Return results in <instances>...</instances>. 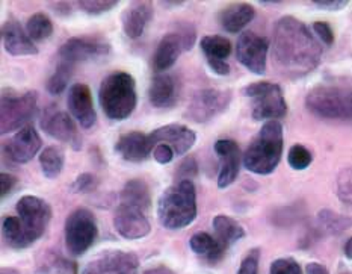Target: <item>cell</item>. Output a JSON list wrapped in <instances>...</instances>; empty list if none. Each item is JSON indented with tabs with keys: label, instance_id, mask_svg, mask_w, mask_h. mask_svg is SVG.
I'll use <instances>...</instances> for the list:
<instances>
[{
	"label": "cell",
	"instance_id": "6",
	"mask_svg": "<svg viewBox=\"0 0 352 274\" xmlns=\"http://www.w3.org/2000/svg\"><path fill=\"white\" fill-rule=\"evenodd\" d=\"M310 112L322 118H352V91L333 85L313 88L305 98Z\"/></svg>",
	"mask_w": 352,
	"mask_h": 274
},
{
	"label": "cell",
	"instance_id": "33",
	"mask_svg": "<svg viewBox=\"0 0 352 274\" xmlns=\"http://www.w3.org/2000/svg\"><path fill=\"white\" fill-rule=\"evenodd\" d=\"M318 220H319L320 226H322L325 231L333 232V233L343 232V231H346L348 227L352 226L351 218H348L345 215H340V214H336V212L328 211V209L320 211L318 215Z\"/></svg>",
	"mask_w": 352,
	"mask_h": 274
},
{
	"label": "cell",
	"instance_id": "40",
	"mask_svg": "<svg viewBox=\"0 0 352 274\" xmlns=\"http://www.w3.org/2000/svg\"><path fill=\"white\" fill-rule=\"evenodd\" d=\"M258 250H251V252L243 257L237 274H258Z\"/></svg>",
	"mask_w": 352,
	"mask_h": 274
},
{
	"label": "cell",
	"instance_id": "23",
	"mask_svg": "<svg viewBox=\"0 0 352 274\" xmlns=\"http://www.w3.org/2000/svg\"><path fill=\"white\" fill-rule=\"evenodd\" d=\"M153 19V3L147 0H141V2H132L121 15L122 30L124 34L135 40L140 38L145 28Z\"/></svg>",
	"mask_w": 352,
	"mask_h": 274
},
{
	"label": "cell",
	"instance_id": "1",
	"mask_svg": "<svg viewBox=\"0 0 352 274\" xmlns=\"http://www.w3.org/2000/svg\"><path fill=\"white\" fill-rule=\"evenodd\" d=\"M272 58L283 76L302 78L319 65L322 48L302 21L286 15L275 23Z\"/></svg>",
	"mask_w": 352,
	"mask_h": 274
},
{
	"label": "cell",
	"instance_id": "8",
	"mask_svg": "<svg viewBox=\"0 0 352 274\" xmlns=\"http://www.w3.org/2000/svg\"><path fill=\"white\" fill-rule=\"evenodd\" d=\"M252 101V118L278 121L287 114V103L280 85L272 82H254L243 88Z\"/></svg>",
	"mask_w": 352,
	"mask_h": 274
},
{
	"label": "cell",
	"instance_id": "38",
	"mask_svg": "<svg viewBox=\"0 0 352 274\" xmlns=\"http://www.w3.org/2000/svg\"><path fill=\"white\" fill-rule=\"evenodd\" d=\"M198 165L194 158H186L183 159L182 164L177 167V182L180 180H192L197 176Z\"/></svg>",
	"mask_w": 352,
	"mask_h": 274
},
{
	"label": "cell",
	"instance_id": "13",
	"mask_svg": "<svg viewBox=\"0 0 352 274\" xmlns=\"http://www.w3.org/2000/svg\"><path fill=\"white\" fill-rule=\"evenodd\" d=\"M111 44L102 38L94 36H74L67 40L59 49L60 61L68 64L93 61L109 55Z\"/></svg>",
	"mask_w": 352,
	"mask_h": 274
},
{
	"label": "cell",
	"instance_id": "18",
	"mask_svg": "<svg viewBox=\"0 0 352 274\" xmlns=\"http://www.w3.org/2000/svg\"><path fill=\"white\" fill-rule=\"evenodd\" d=\"M41 138L32 126L20 129L12 138L5 144V151L11 161L17 164H26L41 149Z\"/></svg>",
	"mask_w": 352,
	"mask_h": 274
},
{
	"label": "cell",
	"instance_id": "15",
	"mask_svg": "<svg viewBox=\"0 0 352 274\" xmlns=\"http://www.w3.org/2000/svg\"><path fill=\"white\" fill-rule=\"evenodd\" d=\"M113 226L126 240H141L147 237L151 231L147 211L124 203L118 204L116 215H113Z\"/></svg>",
	"mask_w": 352,
	"mask_h": 274
},
{
	"label": "cell",
	"instance_id": "46",
	"mask_svg": "<svg viewBox=\"0 0 352 274\" xmlns=\"http://www.w3.org/2000/svg\"><path fill=\"white\" fill-rule=\"evenodd\" d=\"M305 274H330V273H328V270L322 264L310 262L307 264V267H305Z\"/></svg>",
	"mask_w": 352,
	"mask_h": 274
},
{
	"label": "cell",
	"instance_id": "41",
	"mask_svg": "<svg viewBox=\"0 0 352 274\" xmlns=\"http://www.w3.org/2000/svg\"><path fill=\"white\" fill-rule=\"evenodd\" d=\"M313 30H315V34L324 41V44L331 45L334 43V32L328 23L315 21L313 23Z\"/></svg>",
	"mask_w": 352,
	"mask_h": 274
},
{
	"label": "cell",
	"instance_id": "20",
	"mask_svg": "<svg viewBox=\"0 0 352 274\" xmlns=\"http://www.w3.org/2000/svg\"><path fill=\"white\" fill-rule=\"evenodd\" d=\"M215 151L219 156L221 169L218 187L227 188L236 180L241 170V149L233 140H219L215 143Z\"/></svg>",
	"mask_w": 352,
	"mask_h": 274
},
{
	"label": "cell",
	"instance_id": "16",
	"mask_svg": "<svg viewBox=\"0 0 352 274\" xmlns=\"http://www.w3.org/2000/svg\"><path fill=\"white\" fill-rule=\"evenodd\" d=\"M41 127L55 140L70 144L74 150L82 149V138L74 121L67 112L56 109L55 106H50L44 111Z\"/></svg>",
	"mask_w": 352,
	"mask_h": 274
},
{
	"label": "cell",
	"instance_id": "9",
	"mask_svg": "<svg viewBox=\"0 0 352 274\" xmlns=\"http://www.w3.org/2000/svg\"><path fill=\"white\" fill-rule=\"evenodd\" d=\"M98 235L96 215L87 208H79L65 222V246L73 256L87 253Z\"/></svg>",
	"mask_w": 352,
	"mask_h": 274
},
{
	"label": "cell",
	"instance_id": "30",
	"mask_svg": "<svg viewBox=\"0 0 352 274\" xmlns=\"http://www.w3.org/2000/svg\"><path fill=\"white\" fill-rule=\"evenodd\" d=\"M200 44L206 55V59L226 61L232 53V43L228 41L226 36H221V35L203 36Z\"/></svg>",
	"mask_w": 352,
	"mask_h": 274
},
{
	"label": "cell",
	"instance_id": "21",
	"mask_svg": "<svg viewBox=\"0 0 352 274\" xmlns=\"http://www.w3.org/2000/svg\"><path fill=\"white\" fill-rule=\"evenodd\" d=\"M150 136L142 132H127L121 135L116 143L117 154L129 162H142L153 151Z\"/></svg>",
	"mask_w": 352,
	"mask_h": 274
},
{
	"label": "cell",
	"instance_id": "3",
	"mask_svg": "<svg viewBox=\"0 0 352 274\" xmlns=\"http://www.w3.org/2000/svg\"><path fill=\"white\" fill-rule=\"evenodd\" d=\"M157 217L170 231L185 229L197 217V193L192 180H180L166 188L157 203Z\"/></svg>",
	"mask_w": 352,
	"mask_h": 274
},
{
	"label": "cell",
	"instance_id": "5",
	"mask_svg": "<svg viewBox=\"0 0 352 274\" xmlns=\"http://www.w3.org/2000/svg\"><path fill=\"white\" fill-rule=\"evenodd\" d=\"M98 102L109 120L121 121L132 116L138 102L133 76L117 72L104 78L98 89Z\"/></svg>",
	"mask_w": 352,
	"mask_h": 274
},
{
	"label": "cell",
	"instance_id": "4",
	"mask_svg": "<svg viewBox=\"0 0 352 274\" xmlns=\"http://www.w3.org/2000/svg\"><path fill=\"white\" fill-rule=\"evenodd\" d=\"M283 155V126L280 121H266L243 154L245 169L256 174L275 171Z\"/></svg>",
	"mask_w": 352,
	"mask_h": 274
},
{
	"label": "cell",
	"instance_id": "31",
	"mask_svg": "<svg viewBox=\"0 0 352 274\" xmlns=\"http://www.w3.org/2000/svg\"><path fill=\"white\" fill-rule=\"evenodd\" d=\"M26 30L30 40L43 41L53 34V23L45 14L36 12L29 17L26 23Z\"/></svg>",
	"mask_w": 352,
	"mask_h": 274
},
{
	"label": "cell",
	"instance_id": "34",
	"mask_svg": "<svg viewBox=\"0 0 352 274\" xmlns=\"http://www.w3.org/2000/svg\"><path fill=\"white\" fill-rule=\"evenodd\" d=\"M287 161L294 170H305L311 164L313 156L307 149L301 146V144H295V146L289 150Z\"/></svg>",
	"mask_w": 352,
	"mask_h": 274
},
{
	"label": "cell",
	"instance_id": "42",
	"mask_svg": "<svg viewBox=\"0 0 352 274\" xmlns=\"http://www.w3.org/2000/svg\"><path fill=\"white\" fill-rule=\"evenodd\" d=\"M174 150L168 146V144H157V146L153 149V156H155L156 161L162 165L170 164L174 159Z\"/></svg>",
	"mask_w": 352,
	"mask_h": 274
},
{
	"label": "cell",
	"instance_id": "45",
	"mask_svg": "<svg viewBox=\"0 0 352 274\" xmlns=\"http://www.w3.org/2000/svg\"><path fill=\"white\" fill-rule=\"evenodd\" d=\"M208 64L212 68V72L219 76H227L230 73V65L223 59H208Z\"/></svg>",
	"mask_w": 352,
	"mask_h": 274
},
{
	"label": "cell",
	"instance_id": "2",
	"mask_svg": "<svg viewBox=\"0 0 352 274\" xmlns=\"http://www.w3.org/2000/svg\"><path fill=\"white\" fill-rule=\"evenodd\" d=\"M17 214L19 217L3 218V237L11 247L26 249L44 235L52 218V209L40 197L23 196L17 202Z\"/></svg>",
	"mask_w": 352,
	"mask_h": 274
},
{
	"label": "cell",
	"instance_id": "17",
	"mask_svg": "<svg viewBox=\"0 0 352 274\" xmlns=\"http://www.w3.org/2000/svg\"><path fill=\"white\" fill-rule=\"evenodd\" d=\"M148 136L153 147L157 146V144H168L174 150V154L179 156L186 155L197 141V135L192 129L177 123L159 127Z\"/></svg>",
	"mask_w": 352,
	"mask_h": 274
},
{
	"label": "cell",
	"instance_id": "10",
	"mask_svg": "<svg viewBox=\"0 0 352 274\" xmlns=\"http://www.w3.org/2000/svg\"><path fill=\"white\" fill-rule=\"evenodd\" d=\"M195 38V29L190 25H180L177 30L166 34L160 40L155 56H153V67L157 74L170 70L182 55V52L192 49Z\"/></svg>",
	"mask_w": 352,
	"mask_h": 274
},
{
	"label": "cell",
	"instance_id": "36",
	"mask_svg": "<svg viewBox=\"0 0 352 274\" xmlns=\"http://www.w3.org/2000/svg\"><path fill=\"white\" fill-rule=\"evenodd\" d=\"M78 5L80 10L85 11L87 14L98 15L111 11L112 8H116L118 3L112 2V0H82V2H78Z\"/></svg>",
	"mask_w": 352,
	"mask_h": 274
},
{
	"label": "cell",
	"instance_id": "26",
	"mask_svg": "<svg viewBox=\"0 0 352 274\" xmlns=\"http://www.w3.org/2000/svg\"><path fill=\"white\" fill-rule=\"evenodd\" d=\"M189 244L190 249H192V252L208 264L219 262L227 252V247L224 244H221L218 238H213L212 235L206 232L195 233L194 237L190 238Z\"/></svg>",
	"mask_w": 352,
	"mask_h": 274
},
{
	"label": "cell",
	"instance_id": "25",
	"mask_svg": "<svg viewBox=\"0 0 352 274\" xmlns=\"http://www.w3.org/2000/svg\"><path fill=\"white\" fill-rule=\"evenodd\" d=\"M256 17V10L250 3H234L219 12V23L227 32L237 34Z\"/></svg>",
	"mask_w": 352,
	"mask_h": 274
},
{
	"label": "cell",
	"instance_id": "43",
	"mask_svg": "<svg viewBox=\"0 0 352 274\" xmlns=\"http://www.w3.org/2000/svg\"><path fill=\"white\" fill-rule=\"evenodd\" d=\"M19 179L12 176V174H8V173H2L0 174V196L6 197L10 193H12V189L17 185Z\"/></svg>",
	"mask_w": 352,
	"mask_h": 274
},
{
	"label": "cell",
	"instance_id": "50",
	"mask_svg": "<svg viewBox=\"0 0 352 274\" xmlns=\"http://www.w3.org/2000/svg\"><path fill=\"white\" fill-rule=\"evenodd\" d=\"M164 6H180L183 5V2H162Z\"/></svg>",
	"mask_w": 352,
	"mask_h": 274
},
{
	"label": "cell",
	"instance_id": "39",
	"mask_svg": "<svg viewBox=\"0 0 352 274\" xmlns=\"http://www.w3.org/2000/svg\"><path fill=\"white\" fill-rule=\"evenodd\" d=\"M97 187V179L96 176L89 173H83L80 176L74 180L72 185V189L74 193H89Z\"/></svg>",
	"mask_w": 352,
	"mask_h": 274
},
{
	"label": "cell",
	"instance_id": "47",
	"mask_svg": "<svg viewBox=\"0 0 352 274\" xmlns=\"http://www.w3.org/2000/svg\"><path fill=\"white\" fill-rule=\"evenodd\" d=\"M53 6H55V12L59 14V15H68L72 12L70 10V5L68 3H64V2H59V3H53Z\"/></svg>",
	"mask_w": 352,
	"mask_h": 274
},
{
	"label": "cell",
	"instance_id": "32",
	"mask_svg": "<svg viewBox=\"0 0 352 274\" xmlns=\"http://www.w3.org/2000/svg\"><path fill=\"white\" fill-rule=\"evenodd\" d=\"M73 67H74L73 64H68V63H64V61H60V64L56 68V72L53 73V76L47 82V91L52 96H59L67 88L68 82H70V78L73 74Z\"/></svg>",
	"mask_w": 352,
	"mask_h": 274
},
{
	"label": "cell",
	"instance_id": "49",
	"mask_svg": "<svg viewBox=\"0 0 352 274\" xmlns=\"http://www.w3.org/2000/svg\"><path fill=\"white\" fill-rule=\"evenodd\" d=\"M145 274H171V273L168 271V270H165V268H156V270H150V271H147Z\"/></svg>",
	"mask_w": 352,
	"mask_h": 274
},
{
	"label": "cell",
	"instance_id": "27",
	"mask_svg": "<svg viewBox=\"0 0 352 274\" xmlns=\"http://www.w3.org/2000/svg\"><path fill=\"white\" fill-rule=\"evenodd\" d=\"M120 203L130 204V207L141 208L148 212L151 207V197L147 184L140 179L129 180L120 194Z\"/></svg>",
	"mask_w": 352,
	"mask_h": 274
},
{
	"label": "cell",
	"instance_id": "12",
	"mask_svg": "<svg viewBox=\"0 0 352 274\" xmlns=\"http://www.w3.org/2000/svg\"><path fill=\"white\" fill-rule=\"evenodd\" d=\"M82 274H140V261L135 253L122 250H106L94 256Z\"/></svg>",
	"mask_w": 352,
	"mask_h": 274
},
{
	"label": "cell",
	"instance_id": "37",
	"mask_svg": "<svg viewBox=\"0 0 352 274\" xmlns=\"http://www.w3.org/2000/svg\"><path fill=\"white\" fill-rule=\"evenodd\" d=\"M270 274H302V270L292 257H281L272 262Z\"/></svg>",
	"mask_w": 352,
	"mask_h": 274
},
{
	"label": "cell",
	"instance_id": "22",
	"mask_svg": "<svg viewBox=\"0 0 352 274\" xmlns=\"http://www.w3.org/2000/svg\"><path fill=\"white\" fill-rule=\"evenodd\" d=\"M2 41L5 50L14 56H29L36 55L38 49L30 40L29 35L25 34L17 20H6L2 25Z\"/></svg>",
	"mask_w": 352,
	"mask_h": 274
},
{
	"label": "cell",
	"instance_id": "44",
	"mask_svg": "<svg viewBox=\"0 0 352 274\" xmlns=\"http://www.w3.org/2000/svg\"><path fill=\"white\" fill-rule=\"evenodd\" d=\"M313 5L327 11H340L348 5L346 0H320V2H313Z\"/></svg>",
	"mask_w": 352,
	"mask_h": 274
},
{
	"label": "cell",
	"instance_id": "28",
	"mask_svg": "<svg viewBox=\"0 0 352 274\" xmlns=\"http://www.w3.org/2000/svg\"><path fill=\"white\" fill-rule=\"evenodd\" d=\"M213 229L217 232V238L224 244L227 249L233 246L234 242L242 240L245 237V229L236 222L234 218L228 215H217L213 218Z\"/></svg>",
	"mask_w": 352,
	"mask_h": 274
},
{
	"label": "cell",
	"instance_id": "11",
	"mask_svg": "<svg viewBox=\"0 0 352 274\" xmlns=\"http://www.w3.org/2000/svg\"><path fill=\"white\" fill-rule=\"evenodd\" d=\"M232 102V91L206 88L194 94L190 101L185 117L195 121V123H206L212 118L223 114Z\"/></svg>",
	"mask_w": 352,
	"mask_h": 274
},
{
	"label": "cell",
	"instance_id": "7",
	"mask_svg": "<svg viewBox=\"0 0 352 274\" xmlns=\"http://www.w3.org/2000/svg\"><path fill=\"white\" fill-rule=\"evenodd\" d=\"M38 94L29 91L25 94L15 93L14 89H3L2 103H0V127L6 135L29 126L28 123L36 114Z\"/></svg>",
	"mask_w": 352,
	"mask_h": 274
},
{
	"label": "cell",
	"instance_id": "48",
	"mask_svg": "<svg viewBox=\"0 0 352 274\" xmlns=\"http://www.w3.org/2000/svg\"><path fill=\"white\" fill-rule=\"evenodd\" d=\"M345 256L348 260H352V238H349L345 244Z\"/></svg>",
	"mask_w": 352,
	"mask_h": 274
},
{
	"label": "cell",
	"instance_id": "29",
	"mask_svg": "<svg viewBox=\"0 0 352 274\" xmlns=\"http://www.w3.org/2000/svg\"><path fill=\"white\" fill-rule=\"evenodd\" d=\"M64 162H65L64 151L55 146L45 147L40 155L41 171L47 179H56L64 169Z\"/></svg>",
	"mask_w": 352,
	"mask_h": 274
},
{
	"label": "cell",
	"instance_id": "19",
	"mask_svg": "<svg viewBox=\"0 0 352 274\" xmlns=\"http://www.w3.org/2000/svg\"><path fill=\"white\" fill-rule=\"evenodd\" d=\"M67 103L72 116L79 121V125L83 129H91L96 125L97 116L94 111L93 96H91V89L85 83H74L68 91Z\"/></svg>",
	"mask_w": 352,
	"mask_h": 274
},
{
	"label": "cell",
	"instance_id": "24",
	"mask_svg": "<svg viewBox=\"0 0 352 274\" xmlns=\"http://www.w3.org/2000/svg\"><path fill=\"white\" fill-rule=\"evenodd\" d=\"M148 98L155 108H170L177 101V82L168 73H159L151 81Z\"/></svg>",
	"mask_w": 352,
	"mask_h": 274
},
{
	"label": "cell",
	"instance_id": "14",
	"mask_svg": "<svg viewBox=\"0 0 352 274\" xmlns=\"http://www.w3.org/2000/svg\"><path fill=\"white\" fill-rule=\"evenodd\" d=\"M270 50V41L254 32H243L239 35L236 45L237 61L250 72L263 74L266 70V58Z\"/></svg>",
	"mask_w": 352,
	"mask_h": 274
},
{
	"label": "cell",
	"instance_id": "35",
	"mask_svg": "<svg viewBox=\"0 0 352 274\" xmlns=\"http://www.w3.org/2000/svg\"><path fill=\"white\" fill-rule=\"evenodd\" d=\"M338 197L352 207V167L343 170L338 178Z\"/></svg>",
	"mask_w": 352,
	"mask_h": 274
}]
</instances>
